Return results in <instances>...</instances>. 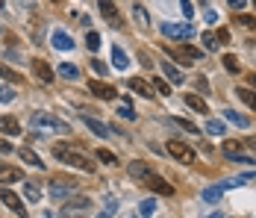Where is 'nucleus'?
I'll list each match as a JSON object with an SVG mask.
<instances>
[{"label":"nucleus","mask_w":256,"mask_h":218,"mask_svg":"<svg viewBox=\"0 0 256 218\" xmlns=\"http://www.w3.org/2000/svg\"><path fill=\"white\" fill-rule=\"evenodd\" d=\"M53 156L59 159V162H65V165H71V168H80V171H94V162L88 159V156H82L80 150H74L71 145H53Z\"/></svg>","instance_id":"obj_1"},{"label":"nucleus","mask_w":256,"mask_h":218,"mask_svg":"<svg viewBox=\"0 0 256 218\" xmlns=\"http://www.w3.org/2000/svg\"><path fill=\"white\" fill-rule=\"evenodd\" d=\"M30 127L36 133H71V127L65 121H59L56 115H50V112H32L30 115Z\"/></svg>","instance_id":"obj_2"},{"label":"nucleus","mask_w":256,"mask_h":218,"mask_svg":"<svg viewBox=\"0 0 256 218\" xmlns=\"http://www.w3.org/2000/svg\"><path fill=\"white\" fill-rule=\"evenodd\" d=\"M92 206H94V200H92V197H86V194H80V197H71L68 203H62V215H65V218L88 215V212H92Z\"/></svg>","instance_id":"obj_3"},{"label":"nucleus","mask_w":256,"mask_h":218,"mask_svg":"<svg viewBox=\"0 0 256 218\" xmlns=\"http://www.w3.org/2000/svg\"><path fill=\"white\" fill-rule=\"evenodd\" d=\"M74 189H77V180H71V177H53L50 186H48V192H50L53 200H65Z\"/></svg>","instance_id":"obj_4"},{"label":"nucleus","mask_w":256,"mask_h":218,"mask_svg":"<svg viewBox=\"0 0 256 218\" xmlns=\"http://www.w3.org/2000/svg\"><path fill=\"white\" fill-rule=\"evenodd\" d=\"M165 150H168V153H171V156H174L177 162H182V165L194 162V156H198V153H194L192 147L186 145V142H180V139H171V142L165 145Z\"/></svg>","instance_id":"obj_5"},{"label":"nucleus","mask_w":256,"mask_h":218,"mask_svg":"<svg viewBox=\"0 0 256 218\" xmlns=\"http://www.w3.org/2000/svg\"><path fill=\"white\" fill-rule=\"evenodd\" d=\"M162 36H168L171 42H188L198 33L192 30V24H162Z\"/></svg>","instance_id":"obj_6"},{"label":"nucleus","mask_w":256,"mask_h":218,"mask_svg":"<svg viewBox=\"0 0 256 218\" xmlns=\"http://www.w3.org/2000/svg\"><path fill=\"white\" fill-rule=\"evenodd\" d=\"M168 53H171V56H177L182 65H194L198 59H204V50L188 48V45H182V48H168Z\"/></svg>","instance_id":"obj_7"},{"label":"nucleus","mask_w":256,"mask_h":218,"mask_svg":"<svg viewBox=\"0 0 256 218\" xmlns=\"http://www.w3.org/2000/svg\"><path fill=\"white\" fill-rule=\"evenodd\" d=\"M242 142H236V139H227V142H224V153H227V159H236V162H244V165H254L256 159L254 156H244V153H242Z\"/></svg>","instance_id":"obj_8"},{"label":"nucleus","mask_w":256,"mask_h":218,"mask_svg":"<svg viewBox=\"0 0 256 218\" xmlns=\"http://www.w3.org/2000/svg\"><path fill=\"white\" fill-rule=\"evenodd\" d=\"M0 200L15 212V215H21V218H26V209H24V203H21V197L15 192H9V189H0Z\"/></svg>","instance_id":"obj_9"},{"label":"nucleus","mask_w":256,"mask_h":218,"mask_svg":"<svg viewBox=\"0 0 256 218\" xmlns=\"http://www.w3.org/2000/svg\"><path fill=\"white\" fill-rule=\"evenodd\" d=\"M88 89H92V95L100 97V100H115V97H118V89H115V86H109V83H100V80H98V83L92 80V83H88Z\"/></svg>","instance_id":"obj_10"},{"label":"nucleus","mask_w":256,"mask_h":218,"mask_svg":"<svg viewBox=\"0 0 256 218\" xmlns=\"http://www.w3.org/2000/svg\"><path fill=\"white\" fill-rule=\"evenodd\" d=\"M144 183H148V189H150V192H156V194H165V197H171V194H174V186H171L168 180L156 177V174H154V177H148Z\"/></svg>","instance_id":"obj_11"},{"label":"nucleus","mask_w":256,"mask_h":218,"mask_svg":"<svg viewBox=\"0 0 256 218\" xmlns=\"http://www.w3.org/2000/svg\"><path fill=\"white\" fill-rule=\"evenodd\" d=\"M18 180H24V171L15 168V165L0 162V183H3V186H6V183H18Z\"/></svg>","instance_id":"obj_12"},{"label":"nucleus","mask_w":256,"mask_h":218,"mask_svg":"<svg viewBox=\"0 0 256 218\" xmlns=\"http://www.w3.org/2000/svg\"><path fill=\"white\" fill-rule=\"evenodd\" d=\"M32 74H36L42 83H53V68L44 59H32Z\"/></svg>","instance_id":"obj_13"},{"label":"nucleus","mask_w":256,"mask_h":218,"mask_svg":"<svg viewBox=\"0 0 256 218\" xmlns=\"http://www.w3.org/2000/svg\"><path fill=\"white\" fill-rule=\"evenodd\" d=\"M127 86L136 92V95L142 97H154V86L148 83V80H142V77H132V80H127Z\"/></svg>","instance_id":"obj_14"},{"label":"nucleus","mask_w":256,"mask_h":218,"mask_svg":"<svg viewBox=\"0 0 256 218\" xmlns=\"http://www.w3.org/2000/svg\"><path fill=\"white\" fill-rule=\"evenodd\" d=\"M127 171H130V177H136V180H148V177H154V168H150L148 162H130Z\"/></svg>","instance_id":"obj_15"},{"label":"nucleus","mask_w":256,"mask_h":218,"mask_svg":"<svg viewBox=\"0 0 256 218\" xmlns=\"http://www.w3.org/2000/svg\"><path fill=\"white\" fill-rule=\"evenodd\" d=\"M50 42H53V48H56V50H74V39H71L65 30H56Z\"/></svg>","instance_id":"obj_16"},{"label":"nucleus","mask_w":256,"mask_h":218,"mask_svg":"<svg viewBox=\"0 0 256 218\" xmlns=\"http://www.w3.org/2000/svg\"><path fill=\"white\" fill-rule=\"evenodd\" d=\"M112 65H115L118 71H127V68H130V56H127V50L118 48V45L112 48Z\"/></svg>","instance_id":"obj_17"},{"label":"nucleus","mask_w":256,"mask_h":218,"mask_svg":"<svg viewBox=\"0 0 256 218\" xmlns=\"http://www.w3.org/2000/svg\"><path fill=\"white\" fill-rule=\"evenodd\" d=\"M82 121H86V127H88V130H92L94 136H100V139H109V127H106L103 121H98V118H92V115H86Z\"/></svg>","instance_id":"obj_18"},{"label":"nucleus","mask_w":256,"mask_h":218,"mask_svg":"<svg viewBox=\"0 0 256 218\" xmlns=\"http://www.w3.org/2000/svg\"><path fill=\"white\" fill-rule=\"evenodd\" d=\"M0 130L6 136H18L21 133V124H18V118H12V115H0Z\"/></svg>","instance_id":"obj_19"},{"label":"nucleus","mask_w":256,"mask_h":218,"mask_svg":"<svg viewBox=\"0 0 256 218\" xmlns=\"http://www.w3.org/2000/svg\"><path fill=\"white\" fill-rule=\"evenodd\" d=\"M18 156L24 159L26 165H32V168H44V162H42V159L36 156V150H30V147H21V150H18Z\"/></svg>","instance_id":"obj_20"},{"label":"nucleus","mask_w":256,"mask_h":218,"mask_svg":"<svg viewBox=\"0 0 256 218\" xmlns=\"http://www.w3.org/2000/svg\"><path fill=\"white\" fill-rule=\"evenodd\" d=\"M162 74L171 80V83H186V77H182V71H180L177 65H171V62H162Z\"/></svg>","instance_id":"obj_21"},{"label":"nucleus","mask_w":256,"mask_h":218,"mask_svg":"<svg viewBox=\"0 0 256 218\" xmlns=\"http://www.w3.org/2000/svg\"><path fill=\"white\" fill-rule=\"evenodd\" d=\"M224 118L232 121V124H238V127H250V118L242 115V112H236V109H224Z\"/></svg>","instance_id":"obj_22"},{"label":"nucleus","mask_w":256,"mask_h":218,"mask_svg":"<svg viewBox=\"0 0 256 218\" xmlns=\"http://www.w3.org/2000/svg\"><path fill=\"white\" fill-rule=\"evenodd\" d=\"M59 74H62L65 80H80V68L74 62H62V65H59Z\"/></svg>","instance_id":"obj_23"},{"label":"nucleus","mask_w":256,"mask_h":218,"mask_svg":"<svg viewBox=\"0 0 256 218\" xmlns=\"http://www.w3.org/2000/svg\"><path fill=\"white\" fill-rule=\"evenodd\" d=\"M236 97L242 103H248L250 109H256V92H250V89H236Z\"/></svg>","instance_id":"obj_24"},{"label":"nucleus","mask_w":256,"mask_h":218,"mask_svg":"<svg viewBox=\"0 0 256 218\" xmlns=\"http://www.w3.org/2000/svg\"><path fill=\"white\" fill-rule=\"evenodd\" d=\"M186 106H192L194 112H206V100L200 95H186Z\"/></svg>","instance_id":"obj_25"},{"label":"nucleus","mask_w":256,"mask_h":218,"mask_svg":"<svg viewBox=\"0 0 256 218\" xmlns=\"http://www.w3.org/2000/svg\"><path fill=\"white\" fill-rule=\"evenodd\" d=\"M221 194H224V189H221V183H218V186H206V189H204V200H209V203H215V200H221Z\"/></svg>","instance_id":"obj_26"},{"label":"nucleus","mask_w":256,"mask_h":218,"mask_svg":"<svg viewBox=\"0 0 256 218\" xmlns=\"http://www.w3.org/2000/svg\"><path fill=\"white\" fill-rule=\"evenodd\" d=\"M24 197L36 203V200H42V189H38L36 183H24Z\"/></svg>","instance_id":"obj_27"},{"label":"nucleus","mask_w":256,"mask_h":218,"mask_svg":"<svg viewBox=\"0 0 256 218\" xmlns=\"http://www.w3.org/2000/svg\"><path fill=\"white\" fill-rule=\"evenodd\" d=\"M132 15H136V21H138L142 27H150V18H148V9H144V6L136 3V6H132Z\"/></svg>","instance_id":"obj_28"},{"label":"nucleus","mask_w":256,"mask_h":218,"mask_svg":"<svg viewBox=\"0 0 256 218\" xmlns=\"http://www.w3.org/2000/svg\"><path fill=\"white\" fill-rule=\"evenodd\" d=\"M0 77L3 80H9V83H24V77L18 71H12V68H6V65H0Z\"/></svg>","instance_id":"obj_29"},{"label":"nucleus","mask_w":256,"mask_h":218,"mask_svg":"<svg viewBox=\"0 0 256 218\" xmlns=\"http://www.w3.org/2000/svg\"><path fill=\"white\" fill-rule=\"evenodd\" d=\"M98 9H100V12L109 18V21H112V24H121V21L115 18V6H112V3H98Z\"/></svg>","instance_id":"obj_30"},{"label":"nucleus","mask_w":256,"mask_h":218,"mask_svg":"<svg viewBox=\"0 0 256 218\" xmlns=\"http://www.w3.org/2000/svg\"><path fill=\"white\" fill-rule=\"evenodd\" d=\"M94 153H98V159H100V162H106V165H115V162H118V159H115V153H112V150H106V147L94 150Z\"/></svg>","instance_id":"obj_31"},{"label":"nucleus","mask_w":256,"mask_h":218,"mask_svg":"<svg viewBox=\"0 0 256 218\" xmlns=\"http://www.w3.org/2000/svg\"><path fill=\"white\" fill-rule=\"evenodd\" d=\"M206 133H212V136H221V133H224V124L215 121V118H209V121H206Z\"/></svg>","instance_id":"obj_32"},{"label":"nucleus","mask_w":256,"mask_h":218,"mask_svg":"<svg viewBox=\"0 0 256 218\" xmlns=\"http://www.w3.org/2000/svg\"><path fill=\"white\" fill-rule=\"evenodd\" d=\"M150 83H154V89L156 92H159V95H171V86H165V80H162V77H156V80H150Z\"/></svg>","instance_id":"obj_33"},{"label":"nucleus","mask_w":256,"mask_h":218,"mask_svg":"<svg viewBox=\"0 0 256 218\" xmlns=\"http://www.w3.org/2000/svg\"><path fill=\"white\" fill-rule=\"evenodd\" d=\"M86 45H88V50H98V48H100V36H98V33L92 30V33L86 36Z\"/></svg>","instance_id":"obj_34"},{"label":"nucleus","mask_w":256,"mask_h":218,"mask_svg":"<svg viewBox=\"0 0 256 218\" xmlns=\"http://www.w3.org/2000/svg\"><path fill=\"white\" fill-rule=\"evenodd\" d=\"M204 48H206V50H218L221 45H218V39H215L212 33H204Z\"/></svg>","instance_id":"obj_35"},{"label":"nucleus","mask_w":256,"mask_h":218,"mask_svg":"<svg viewBox=\"0 0 256 218\" xmlns=\"http://www.w3.org/2000/svg\"><path fill=\"white\" fill-rule=\"evenodd\" d=\"M236 24L248 27V30H256V18H250V15H238V18H236Z\"/></svg>","instance_id":"obj_36"},{"label":"nucleus","mask_w":256,"mask_h":218,"mask_svg":"<svg viewBox=\"0 0 256 218\" xmlns=\"http://www.w3.org/2000/svg\"><path fill=\"white\" fill-rule=\"evenodd\" d=\"M171 124H177V127H182V130H188V133H200V130H198L194 124H192V121H186V118H171Z\"/></svg>","instance_id":"obj_37"},{"label":"nucleus","mask_w":256,"mask_h":218,"mask_svg":"<svg viewBox=\"0 0 256 218\" xmlns=\"http://www.w3.org/2000/svg\"><path fill=\"white\" fill-rule=\"evenodd\" d=\"M154 212H156V200H144L138 206V215H154Z\"/></svg>","instance_id":"obj_38"},{"label":"nucleus","mask_w":256,"mask_h":218,"mask_svg":"<svg viewBox=\"0 0 256 218\" xmlns=\"http://www.w3.org/2000/svg\"><path fill=\"white\" fill-rule=\"evenodd\" d=\"M0 100H3V103H9V100H15V92H12L9 86H3V83H0Z\"/></svg>","instance_id":"obj_39"},{"label":"nucleus","mask_w":256,"mask_h":218,"mask_svg":"<svg viewBox=\"0 0 256 218\" xmlns=\"http://www.w3.org/2000/svg\"><path fill=\"white\" fill-rule=\"evenodd\" d=\"M118 115H124L127 121H136V112L130 109V103H121V106H118Z\"/></svg>","instance_id":"obj_40"},{"label":"nucleus","mask_w":256,"mask_h":218,"mask_svg":"<svg viewBox=\"0 0 256 218\" xmlns=\"http://www.w3.org/2000/svg\"><path fill=\"white\" fill-rule=\"evenodd\" d=\"M112 212H115V200H106V206H103V212H98L94 218H112Z\"/></svg>","instance_id":"obj_41"},{"label":"nucleus","mask_w":256,"mask_h":218,"mask_svg":"<svg viewBox=\"0 0 256 218\" xmlns=\"http://www.w3.org/2000/svg\"><path fill=\"white\" fill-rule=\"evenodd\" d=\"M224 68H227L230 74L238 71V62H236V56H224Z\"/></svg>","instance_id":"obj_42"},{"label":"nucleus","mask_w":256,"mask_h":218,"mask_svg":"<svg viewBox=\"0 0 256 218\" xmlns=\"http://www.w3.org/2000/svg\"><path fill=\"white\" fill-rule=\"evenodd\" d=\"M180 9H182V15H186V18H192V15H194V3H188V0H182V3H180Z\"/></svg>","instance_id":"obj_43"},{"label":"nucleus","mask_w":256,"mask_h":218,"mask_svg":"<svg viewBox=\"0 0 256 218\" xmlns=\"http://www.w3.org/2000/svg\"><path fill=\"white\" fill-rule=\"evenodd\" d=\"M215 39H218V45H227V42H230V30H224V27H221V30L215 33Z\"/></svg>","instance_id":"obj_44"},{"label":"nucleus","mask_w":256,"mask_h":218,"mask_svg":"<svg viewBox=\"0 0 256 218\" xmlns=\"http://www.w3.org/2000/svg\"><path fill=\"white\" fill-rule=\"evenodd\" d=\"M204 18H206V24H209V27H212V24H218V12H215V9H209V12H206Z\"/></svg>","instance_id":"obj_45"},{"label":"nucleus","mask_w":256,"mask_h":218,"mask_svg":"<svg viewBox=\"0 0 256 218\" xmlns=\"http://www.w3.org/2000/svg\"><path fill=\"white\" fill-rule=\"evenodd\" d=\"M92 71L103 77V74H106V65H103V62H98V59H92Z\"/></svg>","instance_id":"obj_46"},{"label":"nucleus","mask_w":256,"mask_h":218,"mask_svg":"<svg viewBox=\"0 0 256 218\" xmlns=\"http://www.w3.org/2000/svg\"><path fill=\"white\" fill-rule=\"evenodd\" d=\"M194 86H198V92H209V83H206V77H198V80H194Z\"/></svg>","instance_id":"obj_47"},{"label":"nucleus","mask_w":256,"mask_h":218,"mask_svg":"<svg viewBox=\"0 0 256 218\" xmlns=\"http://www.w3.org/2000/svg\"><path fill=\"white\" fill-rule=\"evenodd\" d=\"M0 153H12V145L6 139H0Z\"/></svg>","instance_id":"obj_48"},{"label":"nucleus","mask_w":256,"mask_h":218,"mask_svg":"<svg viewBox=\"0 0 256 218\" xmlns=\"http://www.w3.org/2000/svg\"><path fill=\"white\" fill-rule=\"evenodd\" d=\"M248 147H254L256 150V139H248Z\"/></svg>","instance_id":"obj_49"},{"label":"nucleus","mask_w":256,"mask_h":218,"mask_svg":"<svg viewBox=\"0 0 256 218\" xmlns=\"http://www.w3.org/2000/svg\"><path fill=\"white\" fill-rule=\"evenodd\" d=\"M209 218H221V215H218V212H212V215H209Z\"/></svg>","instance_id":"obj_50"},{"label":"nucleus","mask_w":256,"mask_h":218,"mask_svg":"<svg viewBox=\"0 0 256 218\" xmlns=\"http://www.w3.org/2000/svg\"><path fill=\"white\" fill-rule=\"evenodd\" d=\"M44 218H56V215H50V212H44Z\"/></svg>","instance_id":"obj_51"}]
</instances>
